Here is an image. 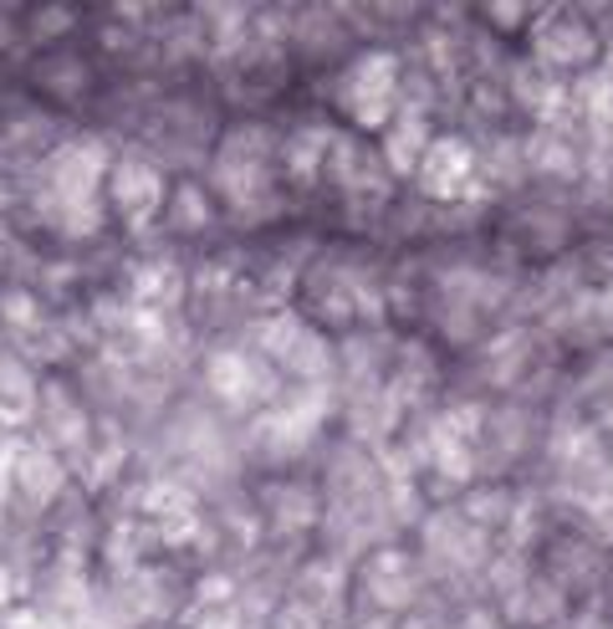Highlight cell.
Instances as JSON below:
<instances>
[{
  "label": "cell",
  "mask_w": 613,
  "mask_h": 629,
  "mask_svg": "<svg viewBox=\"0 0 613 629\" xmlns=\"http://www.w3.org/2000/svg\"><path fill=\"white\" fill-rule=\"evenodd\" d=\"M107 189H113V205H118V210H128L134 220L159 205V175H154L144 159H118V164H113Z\"/></svg>",
  "instance_id": "cell-1"
},
{
  "label": "cell",
  "mask_w": 613,
  "mask_h": 629,
  "mask_svg": "<svg viewBox=\"0 0 613 629\" xmlns=\"http://www.w3.org/2000/svg\"><path fill=\"white\" fill-rule=\"evenodd\" d=\"M37 394H41L37 374H31L15 353H0V420H6V425L27 420L31 410H37Z\"/></svg>",
  "instance_id": "cell-2"
},
{
  "label": "cell",
  "mask_w": 613,
  "mask_h": 629,
  "mask_svg": "<svg viewBox=\"0 0 613 629\" xmlns=\"http://www.w3.org/2000/svg\"><path fill=\"white\" fill-rule=\"evenodd\" d=\"M0 322H6L11 333L37 328V297H31L27 287H0Z\"/></svg>",
  "instance_id": "cell-3"
},
{
  "label": "cell",
  "mask_w": 613,
  "mask_h": 629,
  "mask_svg": "<svg viewBox=\"0 0 613 629\" xmlns=\"http://www.w3.org/2000/svg\"><path fill=\"white\" fill-rule=\"evenodd\" d=\"M72 21H77V11L72 6H62V0H46V6H37V16H31V41H56L62 31H72Z\"/></svg>",
  "instance_id": "cell-4"
},
{
  "label": "cell",
  "mask_w": 613,
  "mask_h": 629,
  "mask_svg": "<svg viewBox=\"0 0 613 629\" xmlns=\"http://www.w3.org/2000/svg\"><path fill=\"white\" fill-rule=\"evenodd\" d=\"M41 78H46L52 93H82V68L77 62H52V68H41Z\"/></svg>",
  "instance_id": "cell-5"
}]
</instances>
